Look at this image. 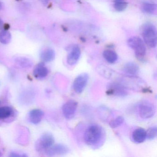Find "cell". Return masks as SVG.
<instances>
[{"label": "cell", "instance_id": "d6986e66", "mask_svg": "<svg viewBox=\"0 0 157 157\" xmlns=\"http://www.w3.org/2000/svg\"><path fill=\"white\" fill-rule=\"evenodd\" d=\"M142 11L148 14H154L157 10V5L151 2H144L141 6Z\"/></svg>", "mask_w": 157, "mask_h": 157}, {"label": "cell", "instance_id": "277c9868", "mask_svg": "<svg viewBox=\"0 0 157 157\" xmlns=\"http://www.w3.org/2000/svg\"><path fill=\"white\" fill-rule=\"evenodd\" d=\"M138 111L141 118L148 119L154 115L156 109L152 103L147 100H143L139 104Z\"/></svg>", "mask_w": 157, "mask_h": 157}, {"label": "cell", "instance_id": "f1b7e54d", "mask_svg": "<svg viewBox=\"0 0 157 157\" xmlns=\"http://www.w3.org/2000/svg\"><path fill=\"white\" fill-rule=\"evenodd\" d=\"M1 154H2L1 152V151H0V156H1Z\"/></svg>", "mask_w": 157, "mask_h": 157}, {"label": "cell", "instance_id": "ac0fdd59", "mask_svg": "<svg viewBox=\"0 0 157 157\" xmlns=\"http://www.w3.org/2000/svg\"><path fill=\"white\" fill-rule=\"evenodd\" d=\"M103 55L105 59L108 63L111 64L115 63L118 58V56L116 53L113 50H109V49L105 50Z\"/></svg>", "mask_w": 157, "mask_h": 157}, {"label": "cell", "instance_id": "603a6c76", "mask_svg": "<svg viewBox=\"0 0 157 157\" xmlns=\"http://www.w3.org/2000/svg\"><path fill=\"white\" fill-rule=\"evenodd\" d=\"M124 120L123 117H117L116 118L110 121L109 123V125L112 128H116L122 124L124 123Z\"/></svg>", "mask_w": 157, "mask_h": 157}, {"label": "cell", "instance_id": "8fae6325", "mask_svg": "<svg viewBox=\"0 0 157 157\" xmlns=\"http://www.w3.org/2000/svg\"><path fill=\"white\" fill-rule=\"evenodd\" d=\"M81 56V50L78 46L75 45L72 48L67 57V62L70 66L75 65L78 61Z\"/></svg>", "mask_w": 157, "mask_h": 157}, {"label": "cell", "instance_id": "2e32d148", "mask_svg": "<svg viewBox=\"0 0 157 157\" xmlns=\"http://www.w3.org/2000/svg\"><path fill=\"white\" fill-rule=\"evenodd\" d=\"M56 57V53L53 49L47 48L43 50L40 54L41 59L44 62H48L53 61Z\"/></svg>", "mask_w": 157, "mask_h": 157}, {"label": "cell", "instance_id": "9a60e30c", "mask_svg": "<svg viewBox=\"0 0 157 157\" xmlns=\"http://www.w3.org/2000/svg\"><path fill=\"white\" fill-rule=\"evenodd\" d=\"M14 110L9 105L0 106V120H8L13 116Z\"/></svg>", "mask_w": 157, "mask_h": 157}, {"label": "cell", "instance_id": "52a82bcc", "mask_svg": "<svg viewBox=\"0 0 157 157\" xmlns=\"http://www.w3.org/2000/svg\"><path fill=\"white\" fill-rule=\"evenodd\" d=\"M88 73H82L79 75L74 80L73 88L74 91L77 94H81L83 91L89 80Z\"/></svg>", "mask_w": 157, "mask_h": 157}, {"label": "cell", "instance_id": "44dd1931", "mask_svg": "<svg viewBox=\"0 0 157 157\" xmlns=\"http://www.w3.org/2000/svg\"><path fill=\"white\" fill-rule=\"evenodd\" d=\"M128 6L126 0H115L114 7L117 12L124 11Z\"/></svg>", "mask_w": 157, "mask_h": 157}, {"label": "cell", "instance_id": "cb8c5ba5", "mask_svg": "<svg viewBox=\"0 0 157 157\" xmlns=\"http://www.w3.org/2000/svg\"><path fill=\"white\" fill-rule=\"evenodd\" d=\"M146 133H147V138L149 140L154 139L157 136V127L153 126L150 128L147 131H146Z\"/></svg>", "mask_w": 157, "mask_h": 157}, {"label": "cell", "instance_id": "3957f363", "mask_svg": "<svg viewBox=\"0 0 157 157\" xmlns=\"http://www.w3.org/2000/svg\"><path fill=\"white\" fill-rule=\"evenodd\" d=\"M128 45L135 51L138 59L142 60L146 54V48L141 38L137 36L131 37L128 40Z\"/></svg>", "mask_w": 157, "mask_h": 157}, {"label": "cell", "instance_id": "83f0119b", "mask_svg": "<svg viewBox=\"0 0 157 157\" xmlns=\"http://www.w3.org/2000/svg\"><path fill=\"white\" fill-rule=\"evenodd\" d=\"M2 4L1 2H0V10L2 9Z\"/></svg>", "mask_w": 157, "mask_h": 157}, {"label": "cell", "instance_id": "4316f807", "mask_svg": "<svg viewBox=\"0 0 157 157\" xmlns=\"http://www.w3.org/2000/svg\"><path fill=\"white\" fill-rule=\"evenodd\" d=\"M2 25H3V22H2V21L0 19V27L2 26Z\"/></svg>", "mask_w": 157, "mask_h": 157}, {"label": "cell", "instance_id": "8992f818", "mask_svg": "<svg viewBox=\"0 0 157 157\" xmlns=\"http://www.w3.org/2000/svg\"><path fill=\"white\" fill-rule=\"evenodd\" d=\"M106 94L108 95L118 97H125L128 95L125 87L119 82H113L109 83L107 86Z\"/></svg>", "mask_w": 157, "mask_h": 157}, {"label": "cell", "instance_id": "4fadbf2b", "mask_svg": "<svg viewBox=\"0 0 157 157\" xmlns=\"http://www.w3.org/2000/svg\"><path fill=\"white\" fill-rule=\"evenodd\" d=\"M48 69L43 62L38 64L34 70V76L38 79L44 78L48 76Z\"/></svg>", "mask_w": 157, "mask_h": 157}, {"label": "cell", "instance_id": "7402d4cb", "mask_svg": "<svg viewBox=\"0 0 157 157\" xmlns=\"http://www.w3.org/2000/svg\"><path fill=\"white\" fill-rule=\"evenodd\" d=\"M98 73L104 78L109 79L112 78L113 74V71L109 68L105 67H100L98 69Z\"/></svg>", "mask_w": 157, "mask_h": 157}, {"label": "cell", "instance_id": "7a4b0ae2", "mask_svg": "<svg viewBox=\"0 0 157 157\" xmlns=\"http://www.w3.org/2000/svg\"><path fill=\"white\" fill-rule=\"evenodd\" d=\"M142 36L145 43L151 48L157 44V32L155 26L151 24H147L142 29Z\"/></svg>", "mask_w": 157, "mask_h": 157}, {"label": "cell", "instance_id": "d4e9b609", "mask_svg": "<svg viewBox=\"0 0 157 157\" xmlns=\"http://www.w3.org/2000/svg\"><path fill=\"white\" fill-rule=\"evenodd\" d=\"M10 157H27V155L26 154H23L22 153H20L18 152H12L10 155Z\"/></svg>", "mask_w": 157, "mask_h": 157}, {"label": "cell", "instance_id": "6da1fadb", "mask_svg": "<svg viewBox=\"0 0 157 157\" xmlns=\"http://www.w3.org/2000/svg\"><path fill=\"white\" fill-rule=\"evenodd\" d=\"M104 131L99 125L90 126L85 130L84 139L85 143L90 146H98L104 137Z\"/></svg>", "mask_w": 157, "mask_h": 157}, {"label": "cell", "instance_id": "5bb4252c", "mask_svg": "<svg viewBox=\"0 0 157 157\" xmlns=\"http://www.w3.org/2000/svg\"><path fill=\"white\" fill-rule=\"evenodd\" d=\"M132 138L133 141L136 143H142L147 138L146 130L141 128H136L133 131Z\"/></svg>", "mask_w": 157, "mask_h": 157}, {"label": "cell", "instance_id": "30bf717a", "mask_svg": "<svg viewBox=\"0 0 157 157\" xmlns=\"http://www.w3.org/2000/svg\"><path fill=\"white\" fill-rule=\"evenodd\" d=\"M123 71L128 77H136L139 72V67L134 62H128L124 66Z\"/></svg>", "mask_w": 157, "mask_h": 157}, {"label": "cell", "instance_id": "5b68a950", "mask_svg": "<svg viewBox=\"0 0 157 157\" xmlns=\"http://www.w3.org/2000/svg\"><path fill=\"white\" fill-rule=\"evenodd\" d=\"M55 139L52 134L45 133L37 140L36 144V148L38 151L47 150L54 145Z\"/></svg>", "mask_w": 157, "mask_h": 157}, {"label": "cell", "instance_id": "e0dca14e", "mask_svg": "<svg viewBox=\"0 0 157 157\" xmlns=\"http://www.w3.org/2000/svg\"><path fill=\"white\" fill-rule=\"evenodd\" d=\"M15 64L22 68H29L33 66V63L29 59L24 57H18L14 59Z\"/></svg>", "mask_w": 157, "mask_h": 157}, {"label": "cell", "instance_id": "ffe728a7", "mask_svg": "<svg viewBox=\"0 0 157 157\" xmlns=\"http://www.w3.org/2000/svg\"><path fill=\"white\" fill-rule=\"evenodd\" d=\"M11 35L9 31L3 30L0 32V42L3 44H7L10 42Z\"/></svg>", "mask_w": 157, "mask_h": 157}, {"label": "cell", "instance_id": "ba28073f", "mask_svg": "<svg viewBox=\"0 0 157 157\" xmlns=\"http://www.w3.org/2000/svg\"><path fill=\"white\" fill-rule=\"evenodd\" d=\"M78 105V102L74 100H71L67 101L62 107V113L64 117L69 120L73 118Z\"/></svg>", "mask_w": 157, "mask_h": 157}, {"label": "cell", "instance_id": "9c48e42d", "mask_svg": "<svg viewBox=\"0 0 157 157\" xmlns=\"http://www.w3.org/2000/svg\"><path fill=\"white\" fill-rule=\"evenodd\" d=\"M69 151V149L66 145L57 144L53 145L51 147L45 151L47 155L49 156L55 155H63L67 154Z\"/></svg>", "mask_w": 157, "mask_h": 157}, {"label": "cell", "instance_id": "7c38bea8", "mask_svg": "<svg viewBox=\"0 0 157 157\" xmlns=\"http://www.w3.org/2000/svg\"><path fill=\"white\" fill-rule=\"evenodd\" d=\"M44 114V112L41 109H33L29 113L28 120L33 124H37L42 121Z\"/></svg>", "mask_w": 157, "mask_h": 157}, {"label": "cell", "instance_id": "484cf974", "mask_svg": "<svg viewBox=\"0 0 157 157\" xmlns=\"http://www.w3.org/2000/svg\"><path fill=\"white\" fill-rule=\"evenodd\" d=\"M39 1L42 3H44V4H47L48 2L49 1V0H39Z\"/></svg>", "mask_w": 157, "mask_h": 157}]
</instances>
